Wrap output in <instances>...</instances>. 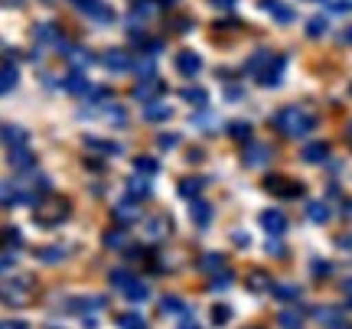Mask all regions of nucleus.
Listing matches in <instances>:
<instances>
[{
  "label": "nucleus",
  "mask_w": 352,
  "mask_h": 329,
  "mask_svg": "<svg viewBox=\"0 0 352 329\" xmlns=\"http://www.w3.org/2000/svg\"><path fill=\"white\" fill-rule=\"evenodd\" d=\"M274 127L284 137H307L316 127V117L310 111H303V108H284L274 117Z\"/></svg>",
  "instance_id": "f257e3e1"
},
{
  "label": "nucleus",
  "mask_w": 352,
  "mask_h": 329,
  "mask_svg": "<svg viewBox=\"0 0 352 329\" xmlns=\"http://www.w3.org/2000/svg\"><path fill=\"white\" fill-rule=\"evenodd\" d=\"M111 284L124 293L127 300H134V304H140V300H147V297H151L147 284H144V280H138L131 271H111Z\"/></svg>",
  "instance_id": "f03ea898"
},
{
  "label": "nucleus",
  "mask_w": 352,
  "mask_h": 329,
  "mask_svg": "<svg viewBox=\"0 0 352 329\" xmlns=\"http://www.w3.org/2000/svg\"><path fill=\"white\" fill-rule=\"evenodd\" d=\"M69 212H72V205L65 203L63 196H50V199L36 209V222L39 225H59V222L69 218Z\"/></svg>",
  "instance_id": "7ed1b4c3"
},
{
  "label": "nucleus",
  "mask_w": 352,
  "mask_h": 329,
  "mask_svg": "<svg viewBox=\"0 0 352 329\" xmlns=\"http://www.w3.org/2000/svg\"><path fill=\"white\" fill-rule=\"evenodd\" d=\"M30 291H33V280L30 277L13 280V284H3V287H0V300H3V304H10V306H23V304L33 300Z\"/></svg>",
  "instance_id": "20e7f679"
},
{
  "label": "nucleus",
  "mask_w": 352,
  "mask_h": 329,
  "mask_svg": "<svg viewBox=\"0 0 352 329\" xmlns=\"http://www.w3.org/2000/svg\"><path fill=\"white\" fill-rule=\"evenodd\" d=\"M264 190L280 196V199H297V196L303 192V186L297 183V179H287V177H267L264 179Z\"/></svg>",
  "instance_id": "39448f33"
},
{
  "label": "nucleus",
  "mask_w": 352,
  "mask_h": 329,
  "mask_svg": "<svg viewBox=\"0 0 352 329\" xmlns=\"http://www.w3.org/2000/svg\"><path fill=\"white\" fill-rule=\"evenodd\" d=\"M284 69H287V59H284V56H271V59L264 63V69L258 72V82H261L264 89H274L277 82L284 78Z\"/></svg>",
  "instance_id": "423d86ee"
},
{
  "label": "nucleus",
  "mask_w": 352,
  "mask_h": 329,
  "mask_svg": "<svg viewBox=\"0 0 352 329\" xmlns=\"http://www.w3.org/2000/svg\"><path fill=\"white\" fill-rule=\"evenodd\" d=\"M261 228L267 231V235H284L287 231V216L284 212H277V209H267V212H261Z\"/></svg>",
  "instance_id": "0eeeda50"
},
{
  "label": "nucleus",
  "mask_w": 352,
  "mask_h": 329,
  "mask_svg": "<svg viewBox=\"0 0 352 329\" xmlns=\"http://www.w3.org/2000/svg\"><path fill=\"white\" fill-rule=\"evenodd\" d=\"M199 69H202V59L196 52H179V56H176V72H179V76L192 78V76H199Z\"/></svg>",
  "instance_id": "6e6552de"
},
{
  "label": "nucleus",
  "mask_w": 352,
  "mask_h": 329,
  "mask_svg": "<svg viewBox=\"0 0 352 329\" xmlns=\"http://www.w3.org/2000/svg\"><path fill=\"white\" fill-rule=\"evenodd\" d=\"M20 85V69L13 63H3L0 65V95H7V91H13Z\"/></svg>",
  "instance_id": "1a4fd4ad"
},
{
  "label": "nucleus",
  "mask_w": 352,
  "mask_h": 329,
  "mask_svg": "<svg viewBox=\"0 0 352 329\" xmlns=\"http://www.w3.org/2000/svg\"><path fill=\"white\" fill-rule=\"evenodd\" d=\"M101 63H104V69H111V72H127L131 69V56L121 49H108Z\"/></svg>",
  "instance_id": "9d476101"
},
{
  "label": "nucleus",
  "mask_w": 352,
  "mask_h": 329,
  "mask_svg": "<svg viewBox=\"0 0 352 329\" xmlns=\"http://www.w3.org/2000/svg\"><path fill=\"white\" fill-rule=\"evenodd\" d=\"M300 157H303V163H327V160H329V147H327V144H307Z\"/></svg>",
  "instance_id": "9b49d317"
},
{
  "label": "nucleus",
  "mask_w": 352,
  "mask_h": 329,
  "mask_svg": "<svg viewBox=\"0 0 352 329\" xmlns=\"http://www.w3.org/2000/svg\"><path fill=\"white\" fill-rule=\"evenodd\" d=\"M144 117H147L151 124H160V121H170V117H173V108H170L166 102H153V104H147Z\"/></svg>",
  "instance_id": "f8f14e48"
},
{
  "label": "nucleus",
  "mask_w": 352,
  "mask_h": 329,
  "mask_svg": "<svg viewBox=\"0 0 352 329\" xmlns=\"http://www.w3.org/2000/svg\"><path fill=\"white\" fill-rule=\"evenodd\" d=\"M314 317L320 326H346V317H342L340 310H333V306H320Z\"/></svg>",
  "instance_id": "ddd939ff"
},
{
  "label": "nucleus",
  "mask_w": 352,
  "mask_h": 329,
  "mask_svg": "<svg viewBox=\"0 0 352 329\" xmlns=\"http://www.w3.org/2000/svg\"><path fill=\"white\" fill-rule=\"evenodd\" d=\"M10 166H16V170H30V166H33V153H30L26 144L10 147Z\"/></svg>",
  "instance_id": "4468645a"
},
{
  "label": "nucleus",
  "mask_w": 352,
  "mask_h": 329,
  "mask_svg": "<svg viewBox=\"0 0 352 329\" xmlns=\"http://www.w3.org/2000/svg\"><path fill=\"white\" fill-rule=\"evenodd\" d=\"M271 160V147H264V144H252L248 150H245V163L248 166H261Z\"/></svg>",
  "instance_id": "2eb2a0df"
},
{
  "label": "nucleus",
  "mask_w": 352,
  "mask_h": 329,
  "mask_svg": "<svg viewBox=\"0 0 352 329\" xmlns=\"http://www.w3.org/2000/svg\"><path fill=\"white\" fill-rule=\"evenodd\" d=\"M264 10L271 13L277 23H290V20H294V10H290V7H284L280 0H264Z\"/></svg>",
  "instance_id": "dca6fc26"
},
{
  "label": "nucleus",
  "mask_w": 352,
  "mask_h": 329,
  "mask_svg": "<svg viewBox=\"0 0 352 329\" xmlns=\"http://www.w3.org/2000/svg\"><path fill=\"white\" fill-rule=\"evenodd\" d=\"M127 190H131V199H147L151 196V179H144V173H140V177L127 183Z\"/></svg>",
  "instance_id": "f3484780"
},
{
  "label": "nucleus",
  "mask_w": 352,
  "mask_h": 329,
  "mask_svg": "<svg viewBox=\"0 0 352 329\" xmlns=\"http://www.w3.org/2000/svg\"><path fill=\"white\" fill-rule=\"evenodd\" d=\"M114 218H118V222H138V218H140V209L134 205V199H131V203H118V209H114Z\"/></svg>",
  "instance_id": "a211bd4d"
},
{
  "label": "nucleus",
  "mask_w": 352,
  "mask_h": 329,
  "mask_svg": "<svg viewBox=\"0 0 352 329\" xmlns=\"http://www.w3.org/2000/svg\"><path fill=\"white\" fill-rule=\"evenodd\" d=\"M82 13L95 16V20H101V23H108V20H111V10H108L101 0H91V3H85V7H82Z\"/></svg>",
  "instance_id": "6ab92c4d"
},
{
  "label": "nucleus",
  "mask_w": 352,
  "mask_h": 329,
  "mask_svg": "<svg viewBox=\"0 0 352 329\" xmlns=\"http://www.w3.org/2000/svg\"><path fill=\"white\" fill-rule=\"evenodd\" d=\"M274 284H271V277L264 274V271H254L252 277H248V291H254V293H264V291H271Z\"/></svg>",
  "instance_id": "aec40b11"
},
{
  "label": "nucleus",
  "mask_w": 352,
  "mask_h": 329,
  "mask_svg": "<svg viewBox=\"0 0 352 329\" xmlns=\"http://www.w3.org/2000/svg\"><path fill=\"white\" fill-rule=\"evenodd\" d=\"M65 91H72V95H88V82L82 72H72V76L65 78Z\"/></svg>",
  "instance_id": "412c9836"
},
{
  "label": "nucleus",
  "mask_w": 352,
  "mask_h": 329,
  "mask_svg": "<svg viewBox=\"0 0 352 329\" xmlns=\"http://www.w3.org/2000/svg\"><path fill=\"white\" fill-rule=\"evenodd\" d=\"M192 222H196V225H209V222H212V205L192 203Z\"/></svg>",
  "instance_id": "4be33fe9"
},
{
  "label": "nucleus",
  "mask_w": 352,
  "mask_h": 329,
  "mask_svg": "<svg viewBox=\"0 0 352 329\" xmlns=\"http://www.w3.org/2000/svg\"><path fill=\"white\" fill-rule=\"evenodd\" d=\"M307 218H310V222H316V225H323V222L329 218L327 203H310V205H307Z\"/></svg>",
  "instance_id": "5701e85b"
},
{
  "label": "nucleus",
  "mask_w": 352,
  "mask_h": 329,
  "mask_svg": "<svg viewBox=\"0 0 352 329\" xmlns=\"http://www.w3.org/2000/svg\"><path fill=\"white\" fill-rule=\"evenodd\" d=\"M222 267H226V258H222V254H206V258H202V271H206V274H219Z\"/></svg>",
  "instance_id": "b1692460"
},
{
  "label": "nucleus",
  "mask_w": 352,
  "mask_h": 329,
  "mask_svg": "<svg viewBox=\"0 0 352 329\" xmlns=\"http://www.w3.org/2000/svg\"><path fill=\"white\" fill-rule=\"evenodd\" d=\"M3 140H7L10 147H16V144H26V131H23V127H3Z\"/></svg>",
  "instance_id": "393cba45"
},
{
  "label": "nucleus",
  "mask_w": 352,
  "mask_h": 329,
  "mask_svg": "<svg viewBox=\"0 0 352 329\" xmlns=\"http://www.w3.org/2000/svg\"><path fill=\"white\" fill-rule=\"evenodd\" d=\"M202 190V179H183V183H179V196H186V199H192V196H196V192Z\"/></svg>",
  "instance_id": "a878e982"
},
{
  "label": "nucleus",
  "mask_w": 352,
  "mask_h": 329,
  "mask_svg": "<svg viewBox=\"0 0 352 329\" xmlns=\"http://www.w3.org/2000/svg\"><path fill=\"white\" fill-rule=\"evenodd\" d=\"M228 134L235 140H248L252 137V124H245V121H235V124H228Z\"/></svg>",
  "instance_id": "bb28decb"
},
{
  "label": "nucleus",
  "mask_w": 352,
  "mask_h": 329,
  "mask_svg": "<svg viewBox=\"0 0 352 329\" xmlns=\"http://www.w3.org/2000/svg\"><path fill=\"white\" fill-rule=\"evenodd\" d=\"M164 313H179V317H186L189 310H186V304H183L179 297H166V300H164Z\"/></svg>",
  "instance_id": "cd10ccee"
},
{
  "label": "nucleus",
  "mask_w": 352,
  "mask_h": 329,
  "mask_svg": "<svg viewBox=\"0 0 352 329\" xmlns=\"http://www.w3.org/2000/svg\"><path fill=\"white\" fill-rule=\"evenodd\" d=\"M118 326H121V329H144V326H147V323H144V317H138V313H124V317H121V319H118Z\"/></svg>",
  "instance_id": "c85d7f7f"
},
{
  "label": "nucleus",
  "mask_w": 352,
  "mask_h": 329,
  "mask_svg": "<svg viewBox=\"0 0 352 329\" xmlns=\"http://www.w3.org/2000/svg\"><path fill=\"white\" fill-rule=\"evenodd\" d=\"M274 297H277V300H297V297H300V291H297L294 284H280V287H274Z\"/></svg>",
  "instance_id": "c756f323"
},
{
  "label": "nucleus",
  "mask_w": 352,
  "mask_h": 329,
  "mask_svg": "<svg viewBox=\"0 0 352 329\" xmlns=\"http://www.w3.org/2000/svg\"><path fill=\"white\" fill-rule=\"evenodd\" d=\"M307 33H310L314 39H320L323 33H327V20H323V16H314V20L307 23Z\"/></svg>",
  "instance_id": "7c9ffc66"
},
{
  "label": "nucleus",
  "mask_w": 352,
  "mask_h": 329,
  "mask_svg": "<svg viewBox=\"0 0 352 329\" xmlns=\"http://www.w3.org/2000/svg\"><path fill=\"white\" fill-rule=\"evenodd\" d=\"M277 323H280V326H303V317L297 313V310H287V313L277 317Z\"/></svg>",
  "instance_id": "2f4dec72"
},
{
  "label": "nucleus",
  "mask_w": 352,
  "mask_h": 329,
  "mask_svg": "<svg viewBox=\"0 0 352 329\" xmlns=\"http://www.w3.org/2000/svg\"><path fill=\"white\" fill-rule=\"evenodd\" d=\"M267 59H271V52H258V56H252V63H248V72H252V76H258Z\"/></svg>",
  "instance_id": "473e14b6"
},
{
  "label": "nucleus",
  "mask_w": 352,
  "mask_h": 329,
  "mask_svg": "<svg viewBox=\"0 0 352 329\" xmlns=\"http://www.w3.org/2000/svg\"><path fill=\"white\" fill-rule=\"evenodd\" d=\"M228 317H232V310H228L226 304L212 306V323H219V326H226V323H228Z\"/></svg>",
  "instance_id": "72a5a7b5"
},
{
  "label": "nucleus",
  "mask_w": 352,
  "mask_h": 329,
  "mask_svg": "<svg viewBox=\"0 0 352 329\" xmlns=\"http://www.w3.org/2000/svg\"><path fill=\"white\" fill-rule=\"evenodd\" d=\"M183 98H186V102H192V104H206V102H209V95H206L202 89H186V91H183Z\"/></svg>",
  "instance_id": "f704fd0d"
},
{
  "label": "nucleus",
  "mask_w": 352,
  "mask_h": 329,
  "mask_svg": "<svg viewBox=\"0 0 352 329\" xmlns=\"http://www.w3.org/2000/svg\"><path fill=\"white\" fill-rule=\"evenodd\" d=\"M0 238H3V245H13V248H16V245L23 241V235H20L16 228H3V235H0Z\"/></svg>",
  "instance_id": "c9c22d12"
},
{
  "label": "nucleus",
  "mask_w": 352,
  "mask_h": 329,
  "mask_svg": "<svg viewBox=\"0 0 352 329\" xmlns=\"http://www.w3.org/2000/svg\"><path fill=\"white\" fill-rule=\"evenodd\" d=\"M16 199H20V196H16L7 183H0V205H10V203H16Z\"/></svg>",
  "instance_id": "e433bc0d"
},
{
  "label": "nucleus",
  "mask_w": 352,
  "mask_h": 329,
  "mask_svg": "<svg viewBox=\"0 0 352 329\" xmlns=\"http://www.w3.org/2000/svg\"><path fill=\"white\" fill-rule=\"evenodd\" d=\"M104 241H108V248H124L127 235H121V231H108V235H104Z\"/></svg>",
  "instance_id": "4c0bfd02"
},
{
  "label": "nucleus",
  "mask_w": 352,
  "mask_h": 329,
  "mask_svg": "<svg viewBox=\"0 0 352 329\" xmlns=\"http://www.w3.org/2000/svg\"><path fill=\"white\" fill-rule=\"evenodd\" d=\"M138 173H157V163H153L151 157H138Z\"/></svg>",
  "instance_id": "58836bf2"
},
{
  "label": "nucleus",
  "mask_w": 352,
  "mask_h": 329,
  "mask_svg": "<svg viewBox=\"0 0 352 329\" xmlns=\"http://www.w3.org/2000/svg\"><path fill=\"white\" fill-rule=\"evenodd\" d=\"M157 91H160V85H157V82H153L151 89H147V82H144V85L138 89V98H147V95H157Z\"/></svg>",
  "instance_id": "ea45409f"
},
{
  "label": "nucleus",
  "mask_w": 352,
  "mask_h": 329,
  "mask_svg": "<svg viewBox=\"0 0 352 329\" xmlns=\"http://www.w3.org/2000/svg\"><path fill=\"white\" fill-rule=\"evenodd\" d=\"M314 274H316V277H327L329 264H327V261H314Z\"/></svg>",
  "instance_id": "a19ab883"
},
{
  "label": "nucleus",
  "mask_w": 352,
  "mask_h": 329,
  "mask_svg": "<svg viewBox=\"0 0 352 329\" xmlns=\"http://www.w3.org/2000/svg\"><path fill=\"white\" fill-rule=\"evenodd\" d=\"M176 140H179V137H173V134H164V140H160V144H164V147H173Z\"/></svg>",
  "instance_id": "79ce46f5"
},
{
  "label": "nucleus",
  "mask_w": 352,
  "mask_h": 329,
  "mask_svg": "<svg viewBox=\"0 0 352 329\" xmlns=\"http://www.w3.org/2000/svg\"><path fill=\"white\" fill-rule=\"evenodd\" d=\"M13 264V261H10V258H7V254H3V258H0V274H3V271H7V267H10Z\"/></svg>",
  "instance_id": "37998d69"
},
{
  "label": "nucleus",
  "mask_w": 352,
  "mask_h": 329,
  "mask_svg": "<svg viewBox=\"0 0 352 329\" xmlns=\"http://www.w3.org/2000/svg\"><path fill=\"white\" fill-rule=\"evenodd\" d=\"M342 43H352V26L346 30V33H342Z\"/></svg>",
  "instance_id": "c03bdc74"
},
{
  "label": "nucleus",
  "mask_w": 352,
  "mask_h": 329,
  "mask_svg": "<svg viewBox=\"0 0 352 329\" xmlns=\"http://www.w3.org/2000/svg\"><path fill=\"white\" fill-rule=\"evenodd\" d=\"M76 3H78V10H82V7H85V3H91V0H76Z\"/></svg>",
  "instance_id": "a18cd8bd"
},
{
  "label": "nucleus",
  "mask_w": 352,
  "mask_h": 329,
  "mask_svg": "<svg viewBox=\"0 0 352 329\" xmlns=\"http://www.w3.org/2000/svg\"><path fill=\"white\" fill-rule=\"evenodd\" d=\"M349 306H352V297H349Z\"/></svg>",
  "instance_id": "49530a36"
}]
</instances>
